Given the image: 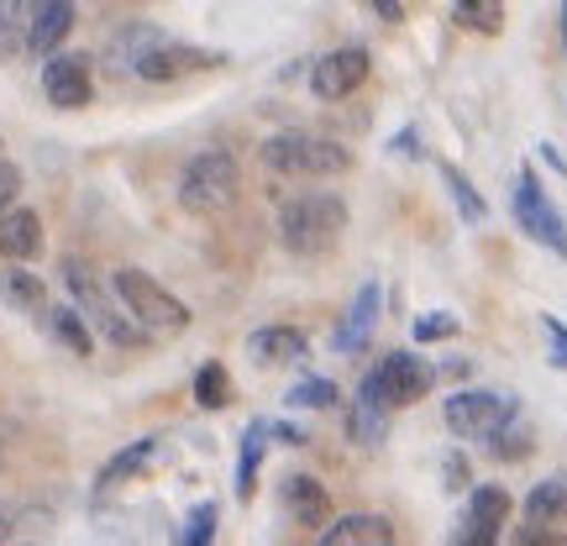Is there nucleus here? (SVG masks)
Masks as SVG:
<instances>
[{
    "label": "nucleus",
    "mask_w": 567,
    "mask_h": 546,
    "mask_svg": "<svg viewBox=\"0 0 567 546\" xmlns=\"http://www.w3.org/2000/svg\"><path fill=\"white\" fill-rule=\"evenodd\" d=\"M347 231V200L337 189H305L279 205V243L295 258H326Z\"/></svg>",
    "instance_id": "obj_1"
},
{
    "label": "nucleus",
    "mask_w": 567,
    "mask_h": 546,
    "mask_svg": "<svg viewBox=\"0 0 567 546\" xmlns=\"http://www.w3.org/2000/svg\"><path fill=\"white\" fill-rule=\"evenodd\" d=\"M63 289H69V300H74V310L84 316V326H95L111 347H147L153 337L142 331L132 316H126L122 305L105 295V284L95 279V268L84 264V258H63Z\"/></svg>",
    "instance_id": "obj_2"
},
{
    "label": "nucleus",
    "mask_w": 567,
    "mask_h": 546,
    "mask_svg": "<svg viewBox=\"0 0 567 546\" xmlns=\"http://www.w3.org/2000/svg\"><path fill=\"white\" fill-rule=\"evenodd\" d=\"M264 168L279 174V179H342L347 168H352V153L337 137L279 132V137L264 142Z\"/></svg>",
    "instance_id": "obj_3"
},
{
    "label": "nucleus",
    "mask_w": 567,
    "mask_h": 546,
    "mask_svg": "<svg viewBox=\"0 0 567 546\" xmlns=\"http://www.w3.org/2000/svg\"><path fill=\"white\" fill-rule=\"evenodd\" d=\"M436 389V368L425 363L421 352H384L379 363L363 373V384H358V405H373L394 415V410L415 405Z\"/></svg>",
    "instance_id": "obj_4"
},
{
    "label": "nucleus",
    "mask_w": 567,
    "mask_h": 546,
    "mask_svg": "<svg viewBox=\"0 0 567 546\" xmlns=\"http://www.w3.org/2000/svg\"><path fill=\"white\" fill-rule=\"evenodd\" d=\"M442 421L463 442H494L499 431L520 421V400L509 389H457L442 400Z\"/></svg>",
    "instance_id": "obj_5"
},
{
    "label": "nucleus",
    "mask_w": 567,
    "mask_h": 546,
    "mask_svg": "<svg viewBox=\"0 0 567 546\" xmlns=\"http://www.w3.org/2000/svg\"><path fill=\"white\" fill-rule=\"evenodd\" d=\"M237 184H243V168L226 147H205L184 163L179 174V205L189 216H221L226 205L237 200Z\"/></svg>",
    "instance_id": "obj_6"
},
{
    "label": "nucleus",
    "mask_w": 567,
    "mask_h": 546,
    "mask_svg": "<svg viewBox=\"0 0 567 546\" xmlns=\"http://www.w3.org/2000/svg\"><path fill=\"white\" fill-rule=\"evenodd\" d=\"M111 289L132 321L147 331V337H168V331H184L189 326V305L174 300L158 279H147L142 268H116L111 274Z\"/></svg>",
    "instance_id": "obj_7"
},
{
    "label": "nucleus",
    "mask_w": 567,
    "mask_h": 546,
    "mask_svg": "<svg viewBox=\"0 0 567 546\" xmlns=\"http://www.w3.org/2000/svg\"><path fill=\"white\" fill-rule=\"evenodd\" d=\"M122 42H126V63L137 69L142 80H179L189 69H216L221 63V53H205V48L163 38L158 27H132Z\"/></svg>",
    "instance_id": "obj_8"
},
{
    "label": "nucleus",
    "mask_w": 567,
    "mask_h": 546,
    "mask_svg": "<svg viewBox=\"0 0 567 546\" xmlns=\"http://www.w3.org/2000/svg\"><path fill=\"white\" fill-rule=\"evenodd\" d=\"M509 205H515V222H520V231H526L530 243H542L547 253L567 258V222H563V210L551 205V195L542 189V179H536L530 163L515 174V195H509Z\"/></svg>",
    "instance_id": "obj_9"
},
{
    "label": "nucleus",
    "mask_w": 567,
    "mask_h": 546,
    "mask_svg": "<svg viewBox=\"0 0 567 546\" xmlns=\"http://www.w3.org/2000/svg\"><path fill=\"white\" fill-rule=\"evenodd\" d=\"M42 95L59 105V111H84L90 95H95L90 59L84 53H53V59L42 63Z\"/></svg>",
    "instance_id": "obj_10"
},
{
    "label": "nucleus",
    "mask_w": 567,
    "mask_h": 546,
    "mask_svg": "<svg viewBox=\"0 0 567 546\" xmlns=\"http://www.w3.org/2000/svg\"><path fill=\"white\" fill-rule=\"evenodd\" d=\"M368 53L363 48H337V53H326L316 69H310V90H316V101H347L358 84L368 80Z\"/></svg>",
    "instance_id": "obj_11"
},
{
    "label": "nucleus",
    "mask_w": 567,
    "mask_h": 546,
    "mask_svg": "<svg viewBox=\"0 0 567 546\" xmlns=\"http://www.w3.org/2000/svg\"><path fill=\"white\" fill-rule=\"evenodd\" d=\"M379 316H384V284H373L368 279L358 295H352V305H347V316L342 326H337V352H358V347L373 337V326H379Z\"/></svg>",
    "instance_id": "obj_12"
},
{
    "label": "nucleus",
    "mask_w": 567,
    "mask_h": 546,
    "mask_svg": "<svg viewBox=\"0 0 567 546\" xmlns=\"http://www.w3.org/2000/svg\"><path fill=\"white\" fill-rule=\"evenodd\" d=\"M284 509H289V521L305 530L331 526V494H326L321 478H310V473H289V478H284Z\"/></svg>",
    "instance_id": "obj_13"
},
{
    "label": "nucleus",
    "mask_w": 567,
    "mask_h": 546,
    "mask_svg": "<svg viewBox=\"0 0 567 546\" xmlns=\"http://www.w3.org/2000/svg\"><path fill=\"white\" fill-rule=\"evenodd\" d=\"M247 358L258 368H279V363H305L310 358V337L300 326H264L247 337Z\"/></svg>",
    "instance_id": "obj_14"
},
{
    "label": "nucleus",
    "mask_w": 567,
    "mask_h": 546,
    "mask_svg": "<svg viewBox=\"0 0 567 546\" xmlns=\"http://www.w3.org/2000/svg\"><path fill=\"white\" fill-rule=\"evenodd\" d=\"M38 253H42L38 210H27V205L6 210V216H0V258H11V268H27Z\"/></svg>",
    "instance_id": "obj_15"
},
{
    "label": "nucleus",
    "mask_w": 567,
    "mask_h": 546,
    "mask_svg": "<svg viewBox=\"0 0 567 546\" xmlns=\"http://www.w3.org/2000/svg\"><path fill=\"white\" fill-rule=\"evenodd\" d=\"M316 546H394V526L389 515H373V509H358V515H342L321 530Z\"/></svg>",
    "instance_id": "obj_16"
},
{
    "label": "nucleus",
    "mask_w": 567,
    "mask_h": 546,
    "mask_svg": "<svg viewBox=\"0 0 567 546\" xmlns=\"http://www.w3.org/2000/svg\"><path fill=\"white\" fill-rule=\"evenodd\" d=\"M74 32V6L69 0H42L32 6V32H27V53L32 59H53V48Z\"/></svg>",
    "instance_id": "obj_17"
},
{
    "label": "nucleus",
    "mask_w": 567,
    "mask_h": 546,
    "mask_svg": "<svg viewBox=\"0 0 567 546\" xmlns=\"http://www.w3.org/2000/svg\"><path fill=\"white\" fill-rule=\"evenodd\" d=\"M526 521L530 526H557L567 530V473H547L542 484L526 494Z\"/></svg>",
    "instance_id": "obj_18"
},
{
    "label": "nucleus",
    "mask_w": 567,
    "mask_h": 546,
    "mask_svg": "<svg viewBox=\"0 0 567 546\" xmlns=\"http://www.w3.org/2000/svg\"><path fill=\"white\" fill-rule=\"evenodd\" d=\"M509 509H515V499H509V488H505V484H478V488H467L463 521H473V526H494V530H505Z\"/></svg>",
    "instance_id": "obj_19"
},
{
    "label": "nucleus",
    "mask_w": 567,
    "mask_h": 546,
    "mask_svg": "<svg viewBox=\"0 0 567 546\" xmlns=\"http://www.w3.org/2000/svg\"><path fill=\"white\" fill-rule=\"evenodd\" d=\"M264 452H268V421H252L237 442V499H252L258 488V467H264Z\"/></svg>",
    "instance_id": "obj_20"
},
{
    "label": "nucleus",
    "mask_w": 567,
    "mask_h": 546,
    "mask_svg": "<svg viewBox=\"0 0 567 546\" xmlns=\"http://www.w3.org/2000/svg\"><path fill=\"white\" fill-rule=\"evenodd\" d=\"M42 321H48V331H53L74 358H90V352H95V337H90V326H84V316L74 310V305H53Z\"/></svg>",
    "instance_id": "obj_21"
},
{
    "label": "nucleus",
    "mask_w": 567,
    "mask_h": 546,
    "mask_svg": "<svg viewBox=\"0 0 567 546\" xmlns=\"http://www.w3.org/2000/svg\"><path fill=\"white\" fill-rule=\"evenodd\" d=\"M0 295L17 305V310L48 316V284H42L38 274H27V268H6V274H0Z\"/></svg>",
    "instance_id": "obj_22"
},
{
    "label": "nucleus",
    "mask_w": 567,
    "mask_h": 546,
    "mask_svg": "<svg viewBox=\"0 0 567 546\" xmlns=\"http://www.w3.org/2000/svg\"><path fill=\"white\" fill-rule=\"evenodd\" d=\"M442 184H446V195L457 200V216H463L467 226H478V222H488V200L473 189V179H467L457 163H442Z\"/></svg>",
    "instance_id": "obj_23"
},
{
    "label": "nucleus",
    "mask_w": 567,
    "mask_h": 546,
    "mask_svg": "<svg viewBox=\"0 0 567 546\" xmlns=\"http://www.w3.org/2000/svg\"><path fill=\"white\" fill-rule=\"evenodd\" d=\"M153 457H158V436H142V442L122 446V452L101 467V488H111V484H122V478H132V473H142Z\"/></svg>",
    "instance_id": "obj_24"
},
{
    "label": "nucleus",
    "mask_w": 567,
    "mask_h": 546,
    "mask_svg": "<svg viewBox=\"0 0 567 546\" xmlns=\"http://www.w3.org/2000/svg\"><path fill=\"white\" fill-rule=\"evenodd\" d=\"M452 21H457V27H467V32H488V38H494V32H505V6H494V0H457V6H452Z\"/></svg>",
    "instance_id": "obj_25"
},
{
    "label": "nucleus",
    "mask_w": 567,
    "mask_h": 546,
    "mask_svg": "<svg viewBox=\"0 0 567 546\" xmlns=\"http://www.w3.org/2000/svg\"><path fill=\"white\" fill-rule=\"evenodd\" d=\"M27 32H32V6H0V59L27 53Z\"/></svg>",
    "instance_id": "obj_26"
},
{
    "label": "nucleus",
    "mask_w": 567,
    "mask_h": 546,
    "mask_svg": "<svg viewBox=\"0 0 567 546\" xmlns=\"http://www.w3.org/2000/svg\"><path fill=\"white\" fill-rule=\"evenodd\" d=\"M347 436L358 446H384L389 442V415L373 405H352V415H347Z\"/></svg>",
    "instance_id": "obj_27"
},
{
    "label": "nucleus",
    "mask_w": 567,
    "mask_h": 546,
    "mask_svg": "<svg viewBox=\"0 0 567 546\" xmlns=\"http://www.w3.org/2000/svg\"><path fill=\"white\" fill-rule=\"evenodd\" d=\"M226 400H231V379H226V368L221 363H205L200 373H195V405L221 410Z\"/></svg>",
    "instance_id": "obj_28"
},
{
    "label": "nucleus",
    "mask_w": 567,
    "mask_h": 546,
    "mask_svg": "<svg viewBox=\"0 0 567 546\" xmlns=\"http://www.w3.org/2000/svg\"><path fill=\"white\" fill-rule=\"evenodd\" d=\"M216 521H221V505H195L189 509V521H184V536H179V546H210L216 542Z\"/></svg>",
    "instance_id": "obj_29"
},
{
    "label": "nucleus",
    "mask_w": 567,
    "mask_h": 546,
    "mask_svg": "<svg viewBox=\"0 0 567 546\" xmlns=\"http://www.w3.org/2000/svg\"><path fill=\"white\" fill-rule=\"evenodd\" d=\"M289 405L295 410H331L337 405V384L331 379H300L289 389Z\"/></svg>",
    "instance_id": "obj_30"
},
{
    "label": "nucleus",
    "mask_w": 567,
    "mask_h": 546,
    "mask_svg": "<svg viewBox=\"0 0 567 546\" xmlns=\"http://www.w3.org/2000/svg\"><path fill=\"white\" fill-rule=\"evenodd\" d=\"M446 337H457V316L452 310H431L415 321V342H446Z\"/></svg>",
    "instance_id": "obj_31"
},
{
    "label": "nucleus",
    "mask_w": 567,
    "mask_h": 546,
    "mask_svg": "<svg viewBox=\"0 0 567 546\" xmlns=\"http://www.w3.org/2000/svg\"><path fill=\"white\" fill-rule=\"evenodd\" d=\"M488 446H494V457H505V463H515V457H526V452H530V431H526L520 421H515L509 431H499V436H494Z\"/></svg>",
    "instance_id": "obj_32"
},
{
    "label": "nucleus",
    "mask_w": 567,
    "mask_h": 546,
    "mask_svg": "<svg viewBox=\"0 0 567 546\" xmlns=\"http://www.w3.org/2000/svg\"><path fill=\"white\" fill-rule=\"evenodd\" d=\"M509 546H567V530H557V526H520L515 530V542Z\"/></svg>",
    "instance_id": "obj_33"
},
{
    "label": "nucleus",
    "mask_w": 567,
    "mask_h": 546,
    "mask_svg": "<svg viewBox=\"0 0 567 546\" xmlns=\"http://www.w3.org/2000/svg\"><path fill=\"white\" fill-rule=\"evenodd\" d=\"M446 546H499V530L494 526H473V521H457L452 542Z\"/></svg>",
    "instance_id": "obj_34"
},
{
    "label": "nucleus",
    "mask_w": 567,
    "mask_h": 546,
    "mask_svg": "<svg viewBox=\"0 0 567 546\" xmlns=\"http://www.w3.org/2000/svg\"><path fill=\"white\" fill-rule=\"evenodd\" d=\"M542 331H547V347H551V368L567 373V326L557 316H542Z\"/></svg>",
    "instance_id": "obj_35"
},
{
    "label": "nucleus",
    "mask_w": 567,
    "mask_h": 546,
    "mask_svg": "<svg viewBox=\"0 0 567 546\" xmlns=\"http://www.w3.org/2000/svg\"><path fill=\"white\" fill-rule=\"evenodd\" d=\"M442 484L452 488V494H463V488H473V478H467V457H463V452H446V463H442Z\"/></svg>",
    "instance_id": "obj_36"
},
{
    "label": "nucleus",
    "mask_w": 567,
    "mask_h": 546,
    "mask_svg": "<svg viewBox=\"0 0 567 546\" xmlns=\"http://www.w3.org/2000/svg\"><path fill=\"white\" fill-rule=\"evenodd\" d=\"M17 189H21V168L0 158V216H6V210H17Z\"/></svg>",
    "instance_id": "obj_37"
},
{
    "label": "nucleus",
    "mask_w": 567,
    "mask_h": 546,
    "mask_svg": "<svg viewBox=\"0 0 567 546\" xmlns=\"http://www.w3.org/2000/svg\"><path fill=\"white\" fill-rule=\"evenodd\" d=\"M268 436H274V442H284V446H305V442H310L300 425H289V421H268Z\"/></svg>",
    "instance_id": "obj_38"
},
{
    "label": "nucleus",
    "mask_w": 567,
    "mask_h": 546,
    "mask_svg": "<svg viewBox=\"0 0 567 546\" xmlns=\"http://www.w3.org/2000/svg\"><path fill=\"white\" fill-rule=\"evenodd\" d=\"M389 153H405V158H421V132H415V126H405L400 137L389 142Z\"/></svg>",
    "instance_id": "obj_39"
},
{
    "label": "nucleus",
    "mask_w": 567,
    "mask_h": 546,
    "mask_svg": "<svg viewBox=\"0 0 567 546\" xmlns=\"http://www.w3.org/2000/svg\"><path fill=\"white\" fill-rule=\"evenodd\" d=\"M467 373H473V363H467V358H452V363L436 368V379H467Z\"/></svg>",
    "instance_id": "obj_40"
},
{
    "label": "nucleus",
    "mask_w": 567,
    "mask_h": 546,
    "mask_svg": "<svg viewBox=\"0 0 567 546\" xmlns=\"http://www.w3.org/2000/svg\"><path fill=\"white\" fill-rule=\"evenodd\" d=\"M542 158L551 163V168H557V174H567V163H563V153H557V147H551V142H542Z\"/></svg>",
    "instance_id": "obj_41"
},
{
    "label": "nucleus",
    "mask_w": 567,
    "mask_h": 546,
    "mask_svg": "<svg viewBox=\"0 0 567 546\" xmlns=\"http://www.w3.org/2000/svg\"><path fill=\"white\" fill-rule=\"evenodd\" d=\"M373 11H379V17H384V21H400V17H405V11H400V6H394V0H379V6H373Z\"/></svg>",
    "instance_id": "obj_42"
},
{
    "label": "nucleus",
    "mask_w": 567,
    "mask_h": 546,
    "mask_svg": "<svg viewBox=\"0 0 567 546\" xmlns=\"http://www.w3.org/2000/svg\"><path fill=\"white\" fill-rule=\"evenodd\" d=\"M6 536H11V521H6V515H0V542H6Z\"/></svg>",
    "instance_id": "obj_43"
},
{
    "label": "nucleus",
    "mask_w": 567,
    "mask_h": 546,
    "mask_svg": "<svg viewBox=\"0 0 567 546\" xmlns=\"http://www.w3.org/2000/svg\"><path fill=\"white\" fill-rule=\"evenodd\" d=\"M563 42H567V6H563Z\"/></svg>",
    "instance_id": "obj_44"
}]
</instances>
